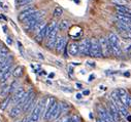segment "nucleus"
I'll return each instance as SVG.
<instances>
[{"mask_svg":"<svg viewBox=\"0 0 131 122\" xmlns=\"http://www.w3.org/2000/svg\"><path fill=\"white\" fill-rule=\"evenodd\" d=\"M106 40H107L108 45H110L112 54H115L116 57H120V55L122 54V49H121V45H120V41H119L118 36L115 33L111 32L110 34H108Z\"/></svg>","mask_w":131,"mask_h":122,"instance_id":"1","label":"nucleus"},{"mask_svg":"<svg viewBox=\"0 0 131 122\" xmlns=\"http://www.w3.org/2000/svg\"><path fill=\"white\" fill-rule=\"evenodd\" d=\"M57 102H56V98L50 96L48 98H46V103H45V112H43V119L45 120H49L50 115L52 113V111L54 109V107L56 106Z\"/></svg>","mask_w":131,"mask_h":122,"instance_id":"2","label":"nucleus"},{"mask_svg":"<svg viewBox=\"0 0 131 122\" xmlns=\"http://www.w3.org/2000/svg\"><path fill=\"white\" fill-rule=\"evenodd\" d=\"M89 55H91L93 58H101L100 46H99L97 38H92L90 40V53H89Z\"/></svg>","mask_w":131,"mask_h":122,"instance_id":"3","label":"nucleus"},{"mask_svg":"<svg viewBox=\"0 0 131 122\" xmlns=\"http://www.w3.org/2000/svg\"><path fill=\"white\" fill-rule=\"evenodd\" d=\"M98 43H99V46H100L101 57L108 58L112 54V52H111V48H110V45H108V43H107L106 38L105 37H100L99 39H98Z\"/></svg>","mask_w":131,"mask_h":122,"instance_id":"4","label":"nucleus"},{"mask_svg":"<svg viewBox=\"0 0 131 122\" xmlns=\"http://www.w3.org/2000/svg\"><path fill=\"white\" fill-rule=\"evenodd\" d=\"M117 92L119 94L120 101H121V103L123 104V106L126 107V108L131 107V97H130V95H128V93L126 92V90L123 89V88H118Z\"/></svg>","mask_w":131,"mask_h":122,"instance_id":"5","label":"nucleus"},{"mask_svg":"<svg viewBox=\"0 0 131 122\" xmlns=\"http://www.w3.org/2000/svg\"><path fill=\"white\" fill-rule=\"evenodd\" d=\"M79 53L82 55H89L90 53V39L85 38L79 43Z\"/></svg>","mask_w":131,"mask_h":122,"instance_id":"6","label":"nucleus"},{"mask_svg":"<svg viewBox=\"0 0 131 122\" xmlns=\"http://www.w3.org/2000/svg\"><path fill=\"white\" fill-rule=\"evenodd\" d=\"M25 94V90L23 87H18L13 93V95H10V104H17L20 99L23 97Z\"/></svg>","mask_w":131,"mask_h":122,"instance_id":"7","label":"nucleus"},{"mask_svg":"<svg viewBox=\"0 0 131 122\" xmlns=\"http://www.w3.org/2000/svg\"><path fill=\"white\" fill-rule=\"evenodd\" d=\"M34 12H35V8H34L33 6H28L27 8H25L24 10H22V12L19 14L18 19H19L21 22H23L25 19H27L29 16H31Z\"/></svg>","mask_w":131,"mask_h":122,"instance_id":"8","label":"nucleus"},{"mask_svg":"<svg viewBox=\"0 0 131 122\" xmlns=\"http://www.w3.org/2000/svg\"><path fill=\"white\" fill-rule=\"evenodd\" d=\"M66 38L63 37V36H58L57 37V41L55 44V48L57 50V52H61L65 47H66Z\"/></svg>","mask_w":131,"mask_h":122,"instance_id":"9","label":"nucleus"},{"mask_svg":"<svg viewBox=\"0 0 131 122\" xmlns=\"http://www.w3.org/2000/svg\"><path fill=\"white\" fill-rule=\"evenodd\" d=\"M68 53L72 57H75V55L79 54V43L76 42H71L68 45Z\"/></svg>","mask_w":131,"mask_h":122,"instance_id":"10","label":"nucleus"},{"mask_svg":"<svg viewBox=\"0 0 131 122\" xmlns=\"http://www.w3.org/2000/svg\"><path fill=\"white\" fill-rule=\"evenodd\" d=\"M116 9L118 10V14L123 15V16H126V17H130V18H131V8L126 7V6L116 5Z\"/></svg>","mask_w":131,"mask_h":122,"instance_id":"11","label":"nucleus"},{"mask_svg":"<svg viewBox=\"0 0 131 122\" xmlns=\"http://www.w3.org/2000/svg\"><path fill=\"white\" fill-rule=\"evenodd\" d=\"M22 112H23V110H22V108H20V107H18V106H15L12 110H10V112L8 113V115H9L10 118L15 119V118H17L18 116H20Z\"/></svg>","mask_w":131,"mask_h":122,"instance_id":"12","label":"nucleus"},{"mask_svg":"<svg viewBox=\"0 0 131 122\" xmlns=\"http://www.w3.org/2000/svg\"><path fill=\"white\" fill-rule=\"evenodd\" d=\"M12 75H13V67L10 69H8V71H6L1 77H0V83H1V84L6 83V81L10 78V76H12Z\"/></svg>","mask_w":131,"mask_h":122,"instance_id":"13","label":"nucleus"},{"mask_svg":"<svg viewBox=\"0 0 131 122\" xmlns=\"http://www.w3.org/2000/svg\"><path fill=\"white\" fill-rule=\"evenodd\" d=\"M12 61H13V57L9 54L7 55V57L1 58L0 59V68L5 67V66H8V65H12Z\"/></svg>","mask_w":131,"mask_h":122,"instance_id":"14","label":"nucleus"},{"mask_svg":"<svg viewBox=\"0 0 131 122\" xmlns=\"http://www.w3.org/2000/svg\"><path fill=\"white\" fill-rule=\"evenodd\" d=\"M46 25H47V24H46V22H45V21H42V19H41V20H39V21L37 22V23L34 25V27L32 28L31 31H32V32H35L36 34H37V33H38V32H39L43 27H45Z\"/></svg>","mask_w":131,"mask_h":122,"instance_id":"15","label":"nucleus"},{"mask_svg":"<svg viewBox=\"0 0 131 122\" xmlns=\"http://www.w3.org/2000/svg\"><path fill=\"white\" fill-rule=\"evenodd\" d=\"M117 27L119 30H123V31H127L131 33V25L130 24H126L123 23V22H117Z\"/></svg>","mask_w":131,"mask_h":122,"instance_id":"16","label":"nucleus"},{"mask_svg":"<svg viewBox=\"0 0 131 122\" xmlns=\"http://www.w3.org/2000/svg\"><path fill=\"white\" fill-rule=\"evenodd\" d=\"M112 2L115 3L116 5L126 6V7L131 8V0H112Z\"/></svg>","mask_w":131,"mask_h":122,"instance_id":"17","label":"nucleus"},{"mask_svg":"<svg viewBox=\"0 0 131 122\" xmlns=\"http://www.w3.org/2000/svg\"><path fill=\"white\" fill-rule=\"evenodd\" d=\"M0 96L1 97H7L9 96V85L4 83L3 86L0 89Z\"/></svg>","mask_w":131,"mask_h":122,"instance_id":"18","label":"nucleus"},{"mask_svg":"<svg viewBox=\"0 0 131 122\" xmlns=\"http://www.w3.org/2000/svg\"><path fill=\"white\" fill-rule=\"evenodd\" d=\"M23 75V67L22 66H17L15 69H13V76L15 78H20Z\"/></svg>","mask_w":131,"mask_h":122,"instance_id":"19","label":"nucleus"},{"mask_svg":"<svg viewBox=\"0 0 131 122\" xmlns=\"http://www.w3.org/2000/svg\"><path fill=\"white\" fill-rule=\"evenodd\" d=\"M116 17H117V19H118L120 22H123V23L130 24V25H131V18H130V17H126V16L120 15V14H117Z\"/></svg>","mask_w":131,"mask_h":122,"instance_id":"20","label":"nucleus"},{"mask_svg":"<svg viewBox=\"0 0 131 122\" xmlns=\"http://www.w3.org/2000/svg\"><path fill=\"white\" fill-rule=\"evenodd\" d=\"M9 104H10V95L7 96V97H5L3 101L0 103V109H1L2 111H5L7 109V107L9 106Z\"/></svg>","mask_w":131,"mask_h":122,"instance_id":"21","label":"nucleus"},{"mask_svg":"<svg viewBox=\"0 0 131 122\" xmlns=\"http://www.w3.org/2000/svg\"><path fill=\"white\" fill-rule=\"evenodd\" d=\"M69 27V22L67 20H62L61 22H59L58 24V29L59 30H67Z\"/></svg>","mask_w":131,"mask_h":122,"instance_id":"22","label":"nucleus"},{"mask_svg":"<svg viewBox=\"0 0 131 122\" xmlns=\"http://www.w3.org/2000/svg\"><path fill=\"white\" fill-rule=\"evenodd\" d=\"M18 87H19V82H18V80L13 81V82H12V84L9 85V94L14 93V92H15V90L17 89Z\"/></svg>","mask_w":131,"mask_h":122,"instance_id":"23","label":"nucleus"},{"mask_svg":"<svg viewBox=\"0 0 131 122\" xmlns=\"http://www.w3.org/2000/svg\"><path fill=\"white\" fill-rule=\"evenodd\" d=\"M34 0H17V4H18V7H22V6H25V5H28L30 4L31 2H33Z\"/></svg>","mask_w":131,"mask_h":122,"instance_id":"24","label":"nucleus"},{"mask_svg":"<svg viewBox=\"0 0 131 122\" xmlns=\"http://www.w3.org/2000/svg\"><path fill=\"white\" fill-rule=\"evenodd\" d=\"M63 15V8L61 6H57L54 9V17L55 18H60Z\"/></svg>","mask_w":131,"mask_h":122,"instance_id":"25","label":"nucleus"},{"mask_svg":"<svg viewBox=\"0 0 131 122\" xmlns=\"http://www.w3.org/2000/svg\"><path fill=\"white\" fill-rule=\"evenodd\" d=\"M119 33L123 38L125 39H128V40H131V33L130 32H127V31H123V30H119Z\"/></svg>","mask_w":131,"mask_h":122,"instance_id":"26","label":"nucleus"},{"mask_svg":"<svg viewBox=\"0 0 131 122\" xmlns=\"http://www.w3.org/2000/svg\"><path fill=\"white\" fill-rule=\"evenodd\" d=\"M7 55H8V49L1 46L0 47V59L4 58V57H7Z\"/></svg>","mask_w":131,"mask_h":122,"instance_id":"27","label":"nucleus"},{"mask_svg":"<svg viewBox=\"0 0 131 122\" xmlns=\"http://www.w3.org/2000/svg\"><path fill=\"white\" fill-rule=\"evenodd\" d=\"M13 66L12 65H8V66H5V67H2V68H0V77H1L6 71H8V69H10Z\"/></svg>","mask_w":131,"mask_h":122,"instance_id":"28","label":"nucleus"},{"mask_svg":"<svg viewBox=\"0 0 131 122\" xmlns=\"http://www.w3.org/2000/svg\"><path fill=\"white\" fill-rule=\"evenodd\" d=\"M70 120V116H68V115H66V116H63V117H61L57 122H68Z\"/></svg>","mask_w":131,"mask_h":122,"instance_id":"29","label":"nucleus"},{"mask_svg":"<svg viewBox=\"0 0 131 122\" xmlns=\"http://www.w3.org/2000/svg\"><path fill=\"white\" fill-rule=\"evenodd\" d=\"M18 45H19V48H20V50H21V53L23 54V48H22V43H21L20 41H18Z\"/></svg>","mask_w":131,"mask_h":122,"instance_id":"30","label":"nucleus"},{"mask_svg":"<svg viewBox=\"0 0 131 122\" xmlns=\"http://www.w3.org/2000/svg\"><path fill=\"white\" fill-rule=\"evenodd\" d=\"M62 90L67 91V92H71L72 91V89H68V88H65V87H62Z\"/></svg>","mask_w":131,"mask_h":122,"instance_id":"31","label":"nucleus"},{"mask_svg":"<svg viewBox=\"0 0 131 122\" xmlns=\"http://www.w3.org/2000/svg\"><path fill=\"white\" fill-rule=\"evenodd\" d=\"M6 42H7L8 44H12V39H10V37H7V38H6Z\"/></svg>","mask_w":131,"mask_h":122,"instance_id":"32","label":"nucleus"},{"mask_svg":"<svg viewBox=\"0 0 131 122\" xmlns=\"http://www.w3.org/2000/svg\"><path fill=\"white\" fill-rule=\"evenodd\" d=\"M89 93H90V91H89V90H84V92H83V94H84V95H88Z\"/></svg>","mask_w":131,"mask_h":122,"instance_id":"33","label":"nucleus"},{"mask_svg":"<svg viewBox=\"0 0 131 122\" xmlns=\"http://www.w3.org/2000/svg\"><path fill=\"white\" fill-rule=\"evenodd\" d=\"M21 122H29V117H27V118H25V119H23Z\"/></svg>","mask_w":131,"mask_h":122,"instance_id":"34","label":"nucleus"},{"mask_svg":"<svg viewBox=\"0 0 131 122\" xmlns=\"http://www.w3.org/2000/svg\"><path fill=\"white\" fill-rule=\"evenodd\" d=\"M82 95H83L82 93H78V94H76V98H79V99L82 98Z\"/></svg>","mask_w":131,"mask_h":122,"instance_id":"35","label":"nucleus"},{"mask_svg":"<svg viewBox=\"0 0 131 122\" xmlns=\"http://www.w3.org/2000/svg\"><path fill=\"white\" fill-rule=\"evenodd\" d=\"M94 78H95V76H94V75H91V76H90V78H89V81H92Z\"/></svg>","mask_w":131,"mask_h":122,"instance_id":"36","label":"nucleus"},{"mask_svg":"<svg viewBox=\"0 0 131 122\" xmlns=\"http://www.w3.org/2000/svg\"><path fill=\"white\" fill-rule=\"evenodd\" d=\"M126 118H127V120H128L129 122H131V115H128Z\"/></svg>","mask_w":131,"mask_h":122,"instance_id":"37","label":"nucleus"},{"mask_svg":"<svg viewBox=\"0 0 131 122\" xmlns=\"http://www.w3.org/2000/svg\"><path fill=\"white\" fill-rule=\"evenodd\" d=\"M76 87H78V88H82V84H80V83H76Z\"/></svg>","mask_w":131,"mask_h":122,"instance_id":"38","label":"nucleus"},{"mask_svg":"<svg viewBox=\"0 0 131 122\" xmlns=\"http://www.w3.org/2000/svg\"><path fill=\"white\" fill-rule=\"evenodd\" d=\"M2 29H3V31L6 33V31H7V28H6V26H3V27H2Z\"/></svg>","mask_w":131,"mask_h":122,"instance_id":"39","label":"nucleus"},{"mask_svg":"<svg viewBox=\"0 0 131 122\" xmlns=\"http://www.w3.org/2000/svg\"><path fill=\"white\" fill-rule=\"evenodd\" d=\"M49 77H50V78H53V77H54V73H51V74L49 75Z\"/></svg>","mask_w":131,"mask_h":122,"instance_id":"40","label":"nucleus"},{"mask_svg":"<svg viewBox=\"0 0 131 122\" xmlns=\"http://www.w3.org/2000/svg\"><path fill=\"white\" fill-rule=\"evenodd\" d=\"M96 122H102V120L99 118V119H97V120H96Z\"/></svg>","mask_w":131,"mask_h":122,"instance_id":"41","label":"nucleus"},{"mask_svg":"<svg viewBox=\"0 0 131 122\" xmlns=\"http://www.w3.org/2000/svg\"><path fill=\"white\" fill-rule=\"evenodd\" d=\"M29 122H35V121H32V120H30V118H29Z\"/></svg>","mask_w":131,"mask_h":122,"instance_id":"42","label":"nucleus"},{"mask_svg":"<svg viewBox=\"0 0 131 122\" xmlns=\"http://www.w3.org/2000/svg\"><path fill=\"white\" fill-rule=\"evenodd\" d=\"M0 47H1V44H0Z\"/></svg>","mask_w":131,"mask_h":122,"instance_id":"43","label":"nucleus"}]
</instances>
